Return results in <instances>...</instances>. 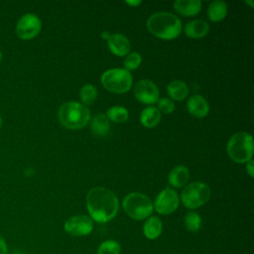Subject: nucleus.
<instances>
[{"instance_id":"obj_11","label":"nucleus","mask_w":254,"mask_h":254,"mask_svg":"<svg viewBox=\"0 0 254 254\" xmlns=\"http://www.w3.org/2000/svg\"><path fill=\"white\" fill-rule=\"evenodd\" d=\"M134 95L142 103L154 104L159 100V89L151 80L141 79L135 84Z\"/></svg>"},{"instance_id":"obj_2","label":"nucleus","mask_w":254,"mask_h":254,"mask_svg":"<svg viewBox=\"0 0 254 254\" xmlns=\"http://www.w3.org/2000/svg\"><path fill=\"white\" fill-rule=\"evenodd\" d=\"M147 28L151 34L160 39L173 40L181 34L182 23L172 13L158 12L148 19Z\"/></svg>"},{"instance_id":"obj_23","label":"nucleus","mask_w":254,"mask_h":254,"mask_svg":"<svg viewBox=\"0 0 254 254\" xmlns=\"http://www.w3.org/2000/svg\"><path fill=\"white\" fill-rule=\"evenodd\" d=\"M184 223H185L186 228L190 232H196L200 229L202 221H201V218L198 215V213H196L194 211H189L185 216Z\"/></svg>"},{"instance_id":"obj_22","label":"nucleus","mask_w":254,"mask_h":254,"mask_svg":"<svg viewBox=\"0 0 254 254\" xmlns=\"http://www.w3.org/2000/svg\"><path fill=\"white\" fill-rule=\"evenodd\" d=\"M128 110L122 106H113L108 109L106 113L107 119L116 122V123H123L128 119Z\"/></svg>"},{"instance_id":"obj_17","label":"nucleus","mask_w":254,"mask_h":254,"mask_svg":"<svg viewBox=\"0 0 254 254\" xmlns=\"http://www.w3.org/2000/svg\"><path fill=\"white\" fill-rule=\"evenodd\" d=\"M189 177H190L189 170L185 166L179 165L170 172L169 182L173 187L182 188L188 183Z\"/></svg>"},{"instance_id":"obj_27","label":"nucleus","mask_w":254,"mask_h":254,"mask_svg":"<svg viewBox=\"0 0 254 254\" xmlns=\"http://www.w3.org/2000/svg\"><path fill=\"white\" fill-rule=\"evenodd\" d=\"M158 105L160 111H162L163 113L170 114L175 110V103L169 98H162L158 100Z\"/></svg>"},{"instance_id":"obj_20","label":"nucleus","mask_w":254,"mask_h":254,"mask_svg":"<svg viewBox=\"0 0 254 254\" xmlns=\"http://www.w3.org/2000/svg\"><path fill=\"white\" fill-rule=\"evenodd\" d=\"M227 14V5L224 1H213L209 4L207 15L210 21L219 22L225 18Z\"/></svg>"},{"instance_id":"obj_33","label":"nucleus","mask_w":254,"mask_h":254,"mask_svg":"<svg viewBox=\"0 0 254 254\" xmlns=\"http://www.w3.org/2000/svg\"><path fill=\"white\" fill-rule=\"evenodd\" d=\"M1 125H2V119H1V117H0V128H1Z\"/></svg>"},{"instance_id":"obj_15","label":"nucleus","mask_w":254,"mask_h":254,"mask_svg":"<svg viewBox=\"0 0 254 254\" xmlns=\"http://www.w3.org/2000/svg\"><path fill=\"white\" fill-rule=\"evenodd\" d=\"M163 230V224L159 217L150 216L145 221L143 226V233L147 239L155 240L157 239Z\"/></svg>"},{"instance_id":"obj_9","label":"nucleus","mask_w":254,"mask_h":254,"mask_svg":"<svg viewBox=\"0 0 254 254\" xmlns=\"http://www.w3.org/2000/svg\"><path fill=\"white\" fill-rule=\"evenodd\" d=\"M42 29L41 20L35 14L23 15L16 26V33L20 39L30 40L36 37Z\"/></svg>"},{"instance_id":"obj_13","label":"nucleus","mask_w":254,"mask_h":254,"mask_svg":"<svg viewBox=\"0 0 254 254\" xmlns=\"http://www.w3.org/2000/svg\"><path fill=\"white\" fill-rule=\"evenodd\" d=\"M187 107L189 112L198 118H202L205 115H207L209 111V106L207 101L200 95L195 94L189 98Z\"/></svg>"},{"instance_id":"obj_29","label":"nucleus","mask_w":254,"mask_h":254,"mask_svg":"<svg viewBox=\"0 0 254 254\" xmlns=\"http://www.w3.org/2000/svg\"><path fill=\"white\" fill-rule=\"evenodd\" d=\"M253 165H254V163H253L252 160L248 161V162H247V165H246V172L248 173V175H249L251 178L253 177V174H254V172H253Z\"/></svg>"},{"instance_id":"obj_31","label":"nucleus","mask_w":254,"mask_h":254,"mask_svg":"<svg viewBox=\"0 0 254 254\" xmlns=\"http://www.w3.org/2000/svg\"><path fill=\"white\" fill-rule=\"evenodd\" d=\"M109 36H110V35L108 34V32H103L102 35H101V37H102L103 39H106V40L109 38Z\"/></svg>"},{"instance_id":"obj_30","label":"nucleus","mask_w":254,"mask_h":254,"mask_svg":"<svg viewBox=\"0 0 254 254\" xmlns=\"http://www.w3.org/2000/svg\"><path fill=\"white\" fill-rule=\"evenodd\" d=\"M126 3H127V4H129V5L137 6V5H139V4L141 3V1H126Z\"/></svg>"},{"instance_id":"obj_26","label":"nucleus","mask_w":254,"mask_h":254,"mask_svg":"<svg viewBox=\"0 0 254 254\" xmlns=\"http://www.w3.org/2000/svg\"><path fill=\"white\" fill-rule=\"evenodd\" d=\"M142 62V58L140 56L139 53L137 52H133L129 55H127V57L124 60V65H125V69H135L137 68L140 64Z\"/></svg>"},{"instance_id":"obj_19","label":"nucleus","mask_w":254,"mask_h":254,"mask_svg":"<svg viewBox=\"0 0 254 254\" xmlns=\"http://www.w3.org/2000/svg\"><path fill=\"white\" fill-rule=\"evenodd\" d=\"M90 129L92 133L96 136L103 137L109 131V121L105 114H96L90 122Z\"/></svg>"},{"instance_id":"obj_14","label":"nucleus","mask_w":254,"mask_h":254,"mask_svg":"<svg viewBox=\"0 0 254 254\" xmlns=\"http://www.w3.org/2000/svg\"><path fill=\"white\" fill-rule=\"evenodd\" d=\"M201 8V2L198 0H178L174 2V9L181 15L190 17L196 15Z\"/></svg>"},{"instance_id":"obj_25","label":"nucleus","mask_w":254,"mask_h":254,"mask_svg":"<svg viewBox=\"0 0 254 254\" xmlns=\"http://www.w3.org/2000/svg\"><path fill=\"white\" fill-rule=\"evenodd\" d=\"M79 95H80V99L81 101L86 104V105H90L92 104L97 96V90L95 88L94 85L92 84H85L81 87L80 91H79Z\"/></svg>"},{"instance_id":"obj_10","label":"nucleus","mask_w":254,"mask_h":254,"mask_svg":"<svg viewBox=\"0 0 254 254\" xmlns=\"http://www.w3.org/2000/svg\"><path fill=\"white\" fill-rule=\"evenodd\" d=\"M179 202L178 193L174 190L167 188L157 195L153 206L158 213L167 215L173 213L178 208Z\"/></svg>"},{"instance_id":"obj_18","label":"nucleus","mask_w":254,"mask_h":254,"mask_svg":"<svg viewBox=\"0 0 254 254\" xmlns=\"http://www.w3.org/2000/svg\"><path fill=\"white\" fill-rule=\"evenodd\" d=\"M161 119V113L158 108L154 106L146 107L140 115V121L143 124V126L147 128H153L155 127Z\"/></svg>"},{"instance_id":"obj_3","label":"nucleus","mask_w":254,"mask_h":254,"mask_svg":"<svg viewBox=\"0 0 254 254\" xmlns=\"http://www.w3.org/2000/svg\"><path fill=\"white\" fill-rule=\"evenodd\" d=\"M89 118V110L76 101L65 102L59 109L60 122L67 129L83 128Z\"/></svg>"},{"instance_id":"obj_12","label":"nucleus","mask_w":254,"mask_h":254,"mask_svg":"<svg viewBox=\"0 0 254 254\" xmlns=\"http://www.w3.org/2000/svg\"><path fill=\"white\" fill-rule=\"evenodd\" d=\"M107 44L109 50L116 56L123 57L126 56L130 51L129 40L121 34L110 35L107 39Z\"/></svg>"},{"instance_id":"obj_32","label":"nucleus","mask_w":254,"mask_h":254,"mask_svg":"<svg viewBox=\"0 0 254 254\" xmlns=\"http://www.w3.org/2000/svg\"><path fill=\"white\" fill-rule=\"evenodd\" d=\"M1 61H2V53L0 51V63H1Z\"/></svg>"},{"instance_id":"obj_4","label":"nucleus","mask_w":254,"mask_h":254,"mask_svg":"<svg viewBox=\"0 0 254 254\" xmlns=\"http://www.w3.org/2000/svg\"><path fill=\"white\" fill-rule=\"evenodd\" d=\"M227 154L236 163H247L253 155V139L246 132H238L231 136L227 143Z\"/></svg>"},{"instance_id":"obj_16","label":"nucleus","mask_w":254,"mask_h":254,"mask_svg":"<svg viewBox=\"0 0 254 254\" xmlns=\"http://www.w3.org/2000/svg\"><path fill=\"white\" fill-rule=\"evenodd\" d=\"M209 30L208 24L203 20H193L189 22L185 27V33L188 37L198 39L207 34Z\"/></svg>"},{"instance_id":"obj_7","label":"nucleus","mask_w":254,"mask_h":254,"mask_svg":"<svg viewBox=\"0 0 254 254\" xmlns=\"http://www.w3.org/2000/svg\"><path fill=\"white\" fill-rule=\"evenodd\" d=\"M102 85L114 93H124L132 86V75L125 68H111L101 75Z\"/></svg>"},{"instance_id":"obj_8","label":"nucleus","mask_w":254,"mask_h":254,"mask_svg":"<svg viewBox=\"0 0 254 254\" xmlns=\"http://www.w3.org/2000/svg\"><path fill=\"white\" fill-rule=\"evenodd\" d=\"M64 228L71 236H86L93 230V220L85 214L73 215L64 222Z\"/></svg>"},{"instance_id":"obj_21","label":"nucleus","mask_w":254,"mask_h":254,"mask_svg":"<svg viewBox=\"0 0 254 254\" xmlns=\"http://www.w3.org/2000/svg\"><path fill=\"white\" fill-rule=\"evenodd\" d=\"M169 95L175 100H183L189 93L187 84L182 80H174L169 83L167 87Z\"/></svg>"},{"instance_id":"obj_6","label":"nucleus","mask_w":254,"mask_h":254,"mask_svg":"<svg viewBox=\"0 0 254 254\" xmlns=\"http://www.w3.org/2000/svg\"><path fill=\"white\" fill-rule=\"evenodd\" d=\"M210 194V189L206 184L202 182H192L185 187L181 194V199L186 207L193 209L206 203Z\"/></svg>"},{"instance_id":"obj_28","label":"nucleus","mask_w":254,"mask_h":254,"mask_svg":"<svg viewBox=\"0 0 254 254\" xmlns=\"http://www.w3.org/2000/svg\"><path fill=\"white\" fill-rule=\"evenodd\" d=\"M0 254H8L7 243L1 235H0Z\"/></svg>"},{"instance_id":"obj_24","label":"nucleus","mask_w":254,"mask_h":254,"mask_svg":"<svg viewBox=\"0 0 254 254\" xmlns=\"http://www.w3.org/2000/svg\"><path fill=\"white\" fill-rule=\"evenodd\" d=\"M121 245L113 239H107L101 242L97 248V254H120Z\"/></svg>"},{"instance_id":"obj_5","label":"nucleus","mask_w":254,"mask_h":254,"mask_svg":"<svg viewBox=\"0 0 254 254\" xmlns=\"http://www.w3.org/2000/svg\"><path fill=\"white\" fill-rule=\"evenodd\" d=\"M125 212L133 219L143 220L151 215L154 206L152 200L141 192L128 193L122 201Z\"/></svg>"},{"instance_id":"obj_1","label":"nucleus","mask_w":254,"mask_h":254,"mask_svg":"<svg viewBox=\"0 0 254 254\" xmlns=\"http://www.w3.org/2000/svg\"><path fill=\"white\" fill-rule=\"evenodd\" d=\"M86 208L92 220L98 223H105L116 216L119 203L112 190L96 187L91 189L86 195Z\"/></svg>"}]
</instances>
